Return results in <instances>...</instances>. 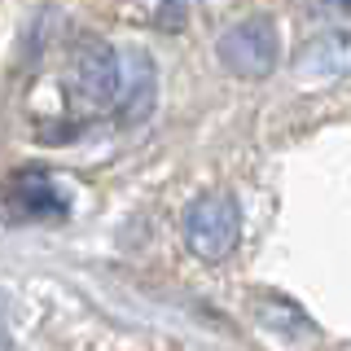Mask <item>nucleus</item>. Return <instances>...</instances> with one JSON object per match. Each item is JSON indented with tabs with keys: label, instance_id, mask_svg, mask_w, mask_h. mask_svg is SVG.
Returning a JSON list of instances; mask_svg holds the SVG:
<instances>
[{
	"label": "nucleus",
	"instance_id": "7ed1b4c3",
	"mask_svg": "<svg viewBox=\"0 0 351 351\" xmlns=\"http://www.w3.org/2000/svg\"><path fill=\"white\" fill-rule=\"evenodd\" d=\"M219 62L241 80H259L277 62V31L263 18H246L219 36Z\"/></svg>",
	"mask_w": 351,
	"mask_h": 351
},
{
	"label": "nucleus",
	"instance_id": "39448f33",
	"mask_svg": "<svg viewBox=\"0 0 351 351\" xmlns=\"http://www.w3.org/2000/svg\"><path fill=\"white\" fill-rule=\"evenodd\" d=\"M299 71L303 75H316V80H338V75H351V31L321 36L312 49L303 53Z\"/></svg>",
	"mask_w": 351,
	"mask_h": 351
},
{
	"label": "nucleus",
	"instance_id": "f257e3e1",
	"mask_svg": "<svg viewBox=\"0 0 351 351\" xmlns=\"http://www.w3.org/2000/svg\"><path fill=\"white\" fill-rule=\"evenodd\" d=\"M71 84L97 110H132V114H141V106L154 101V66L145 58H132V53H119L97 40L75 44Z\"/></svg>",
	"mask_w": 351,
	"mask_h": 351
},
{
	"label": "nucleus",
	"instance_id": "f03ea898",
	"mask_svg": "<svg viewBox=\"0 0 351 351\" xmlns=\"http://www.w3.org/2000/svg\"><path fill=\"white\" fill-rule=\"evenodd\" d=\"M184 233H189V246L202 259H224L237 246V233H241V215H237L233 197L228 193H202L189 206Z\"/></svg>",
	"mask_w": 351,
	"mask_h": 351
},
{
	"label": "nucleus",
	"instance_id": "20e7f679",
	"mask_svg": "<svg viewBox=\"0 0 351 351\" xmlns=\"http://www.w3.org/2000/svg\"><path fill=\"white\" fill-rule=\"evenodd\" d=\"M5 202L27 219L66 215V193L58 189V180H53L49 171H36V167H22V171L9 176L5 180Z\"/></svg>",
	"mask_w": 351,
	"mask_h": 351
}]
</instances>
